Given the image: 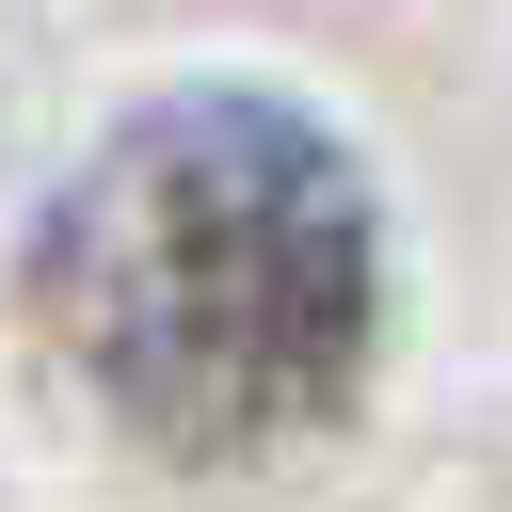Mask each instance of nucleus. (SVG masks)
<instances>
[{"mask_svg":"<svg viewBox=\"0 0 512 512\" xmlns=\"http://www.w3.org/2000/svg\"><path fill=\"white\" fill-rule=\"evenodd\" d=\"M32 304L144 448L240 464L352 400L384 320V208L320 112L160 96L48 192Z\"/></svg>","mask_w":512,"mask_h":512,"instance_id":"1","label":"nucleus"}]
</instances>
